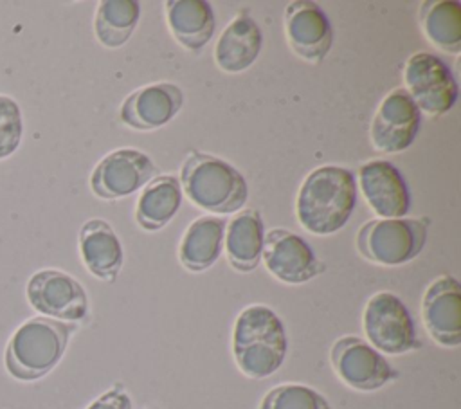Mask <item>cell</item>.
<instances>
[{"instance_id": "cell-1", "label": "cell", "mask_w": 461, "mask_h": 409, "mask_svg": "<svg viewBox=\"0 0 461 409\" xmlns=\"http://www.w3.org/2000/svg\"><path fill=\"white\" fill-rule=\"evenodd\" d=\"M357 205V180L353 171L324 164L310 171L299 187L295 214L312 234L326 236L342 229Z\"/></svg>"}, {"instance_id": "cell-2", "label": "cell", "mask_w": 461, "mask_h": 409, "mask_svg": "<svg viewBox=\"0 0 461 409\" xmlns=\"http://www.w3.org/2000/svg\"><path fill=\"white\" fill-rule=\"evenodd\" d=\"M288 337L279 315L267 304L245 306L232 330L236 366L249 378H267L285 362Z\"/></svg>"}, {"instance_id": "cell-3", "label": "cell", "mask_w": 461, "mask_h": 409, "mask_svg": "<svg viewBox=\"0 0 461 409\" xmlns=\"http://www.w3.org/2000/svg\"><path fill=\"white\" fill-rule=\"evenodd\" d=\"M76 330V323L43 315L23 321L13 332L4 351L7 373L22 382L43 378L59 364Z\"/></svg>"}, {"instance_id": "cell-4", "label": "cell", "mask_w": 461, "mask_h": 409, "mask_svg": "<svg viewBox=\"0 0 461 409\" xmlns=\"http://www.w3.org/2000/svg\"><path fill=\"white\" fill-rule=\"evenodd\" d=\"M180 186L200 209L216 214L238 213L249 198L247 178L223 159L191 151L180 168Z\"/></svg>"}, {"instance_id": "cell-5", "label": "cell", "mask_w": 461, "mask_h": 409, "mask_svg": "<svg viewBox=\"0 0 461 409\" xmlns=\"http://www.w3.org/2000/svg\"><path fill=\"white\" fill-rule=\"evenodd\" d=\"M427 241V220L378 218L366 222L357 234L362 258L382 267H400L420 256Z\"/></svg>"}, {"instance_id": "cell-6", "label": "cell", "mask_w": 461, "mask_h": 409, "mask_svg": "<svg viewBox=\"0 0 461 409\" xmlns=\"http://www.w3.org/2000/svg\"><path fill=\"white\" fill-rule=\"evenodd\" d=\"M362 328L367 342L382 355H403L421 346L411 312L393 292L382 290L367 299Z\"/></svg>"}, {"instance_id": "cell-7", "label": "cell", "mask_w": 461, "mask_h": 409, "mask_svg": "<svg viewBox=\"0 0 461 409\" xmlns=\"http://www.w3.org/2000/svg\"><path fill=\"white\" fill-rule=\"evenodd\" d=\"M403 88L420 112L439 117L457 101V81L448 65L436 54L416 52L403 67Z\"/></svg>"}, {"instance_id": "cell-8", "label": "cell", "mask_w": 461, "mask_h": 409, "mask_svg": "<svg viewBox=\"0 0 461 409\" xmlns=\"http://www.w3.org/2000/svg\"><path fill=\"white\" fill-rule=\"evenodd\" d=\"M337 377L355 391H376L398 378L391 362L357 335L339 337L330 351Z\"/></svg>"}, {"instance_id": "cell-9", "label": "cell", "mask_w": 461, "mask_h": 409, "mask_svg": "<svg viewBox=\"0 0 461 409\" xmlns=\"http://www.w3.org/2000/svg\"><path fill=\"white\" fill-rule=\"evenodd\" d=\"M29 304L43 317L79 323L88 315V295L83 285L58 268L34 272L25 286Z\"/></svg>"}, {"instance_id": "cell-10", "label": "cell", "mask_w": 461, "mask_h": 409, "mask_svg": "<svg viewBox=\"0 0 461 409\" xmlns=\"http://www.w3.org/2000/svg\"><path fill=\"white\" fill-rule=\"evenodd\" d=\"M153 160L140 150L119 148L106 153L90 173V189L97 198L115 200L133 195L155 178Z\"/></svg>"}, {"instance_id": "cell-11", "label": "cell", "mask_w": 461, "mask_h": 409, "mask_svg": "<svg viewBox=\"0 0 461 409\" xmlns=\"http://www.w3.org/2000/svg\"><path fill=\"white\" fill-rule=\"evenodd\" d=\"M261 261L274 277L288 285H303L326 268L313 249L286 229H270L265 234Z\"/></svg>"}, {"instance_id": "cell-12", "label": "cell", "mask_w": 461, "mask_h": 409, "mask_svg": "<svg viewBox=\"0 0 461 409\" xmlns=\"http://www.w3.org/2000/svg\"><path fill=\"white\" fill-rule=\"evenodd\" d=\"M421 112L403 86L391 90L371 121V144L382 153H400L418 137Z\"/></svg>"}, {"instance_id": "cell-13", "label": "cell", "mask_w": 461, "mask_h": 409, "mask_svg": "<svg viewBox=\"0 0 461 409\" xmlns=\"http://www.w3.org/2000/svg\"><path fill=\"white\" fill-rule=\"evenodd\" d=\"M285 36L295 56L321 63L333 47V27L322 7L310 0H294L285 7Z\"/></svg>"}, {"instance_id": "cell-14", "label": "cell", "mask_w": 461, "mask_h": 409, "mask_svg": "<svg viewBox=\"0 0 461 409\" xmlns=\"http://www.w3.org/2000/svg\"><path fill=\"white\" fill-rule=\"evenodd\" d=\"M421 321L429 337L443 348L461 344V286L454 276L436 277L421 299Z\"/></svg>"}, {"instance_id": "cell-15", "label": "cell", "mask_w": 461, "mask_h": 409, "mask_svg": "<svg viewBox=\"0 0 461 409\" xmlns=\"http://www.w3.org/2000/svg\"><path fill=\"white\" fill-rule=\"evenodd\" d=\"M184 105V92L175 83H153L133 90L121 105L122 124L149 132L167 124Z\"/></svg>"}, {"instance_id": "cell-16", "label": "cell", "mask_w": 461, "mask_h": 409, "mask_svg": "<svg viewBox=\"0 0 461 409\" xmlns=\"http://www.w3.org/2000/svg\"><path fill=\"white\" fill-rule=\"evenodd\" d=\"M360 191L369 209L380 218H405L411 193L400 169L389 160H369L360 166Z\"/></svg>"}, {"instance_id": "cell-17", "label": "cell", "mask_w": 461, "mask_h": 409, "mask_svg": "<svg viewBox=\"0 0 461 409\" xmlns=\"http://www.w3.org/2000/svg\"><path fill=\"white\" fill-rule=\"evenodd\" d=\"M79 256L86 270L106 283H113L122 268V245L113 227L103 218H90L79 229Z\"/></svg>"}, {"instance_id": "cell-18", "label": "cell", "mask_w": 461, "mask_h": 409, "mask_svg": "<svg viewBox=\"0 0 461 409\" xmlns=\"http://www.w3.org/2000/svg\"><path fill=\"white\" fill-rule=\"evenodd\" d=\"M263 47V31L249 14L240 13L220 34L214 47L216 65L229 74L247 70L259 56Z\"/></svg>"}, {"instance_id": "cell-19", "label": "cell", "mask_w": 461, "mask_h": 409, "mask_svg": "<svg viewBox=\"0 0 461 409\" xmlns=\"http://www.w3.org/2000/svg\"><path fill=\"white\" fill-rule=\"evenodd\" d=\"M166 20L173 38L187 50H202L212 38L216 16L205 0H167Z\"/></svg>"}, {"instance_id": "cell-20", "label": "cell", "mask_w": 461, "mask_h": 409, "mask_svg": "<svg viewBox=\"0 0 461 409\" xmlns=\"http://www.w3.org/2000/svg\"><path fill=\"white\" fill-rule=\"evenodd\" d=\"M225 227V218L214 214L200 216L191 222L178 245L180 265L189 272L211 268L221 254Z\"/></svg>"}, {"instance_id": "cell-21", "label": "cell", "mask_w": 461, "mask_h": 409, "mask_svg": "<svg viewBox=\"0 0 461 409\" xmlns=\"http://www.w3.org/2000/svg\"><path fill=\"white\" fill-rule=\"evenodd\" d=\"M223 236L227 261L238 272H252L263 252V218L256 209H243L227 223Z\"/></svg>"}, {"instance_id": "cell-22", "label": "cell", "mask_w": 461, "mask_h": 409, "mask_svg": "<svg viewBox=\"0 0 461 409\" xmlns=\"http://www.w3.org/2000/svg\"><path fill=\"white\" fill-rule=\"evenodd\" d=\"M182 204V186L175 175H158L144 187L135 205V222L144 231L166 227Z\"/></svg>"}, {"instance_id": "cell-23", "label": "cell", "mask_w": 461, "mask_h": 409, "mask_svg": "<svg viewBox=\"0 0 461 409\" xmlns=\"http://www.w3.org/2000/svg\"><path fill=\"white\" fill-rule=\"evenodd\" d=\"M425 38L441 52H461V4L456 0H425L418 9Z\"/></svg>"}, {"instance_id": "cell-24", "label": "cell", "mask_w": 461, "mask_h": 409, "mask_svg": "<svg viewBox=\"0 0 461 409\" xmlns=\"http://www.w3.org/2000/svg\"><path fill=\"white\" fill-rule=\"evenodd\" d=\"M140 18L137 0H103L97 4L94 16V32L97 41L106 49L122 47L133 34Z\"/></svg>"}, {"instance_id": "cell-25", "label": "cell", "mask_w": 461, "mask_h": 409, "mask_svg": "<svg viewBox=\"0 0 461 409\" xmlns=\"http://www.w3.org/2000/svg\"><path fill=\"white\" fill-rule=\"evenodd\" d=\"M259 409H331L317 389L304 384H279L261 400Z\"/></svg>"}, {"instance_id": "cell-26", "label": "cell", "mask_w": 461, "mask_h": 409, "mask_svg": "<svg viewBox=\"0 0 461 409\" xmlns=\"http://www.w3.org/2000/svg\"><path fill=\"white\" fill-rule=\"evenodd\" d=\"M23 137V117L20 105L5 94H0V160L11 157Z\"/></svg>"}, {"instance_id": "cell-27", "label": "cell", "mask_w": 461, "mask_h": 409, "mask_svg": "<svg viewBox=\"0 0 461 409\" xmlns=\"http://www.w3.org/2000/svg\"><path fill=\"white\" fill-rule=\"evenodd\" d=\"M86 409H133L131 398L121 384H115L97 396Z\"/></svg>"}]
</instances>
